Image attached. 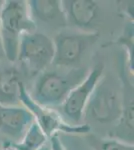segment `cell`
<instances>
[{
    "label": "cell",
    "mask_w": 134,
    "mask_h": 150,
    "mask_svg": "<svg viewBox=\"0 0 134 150\" xmlns=\"http://www.w3.org/2000/svg\"><path fill=\"white\" fill-rule=\"evenodd\" d=\"M103 72L104 66L102 64H97L92 69H89L84 80L68 94L64 102L56 109L67 123L72 125H80L84 123L85 107L95 86L103 75Z\"/></svg>",
    "instance_id": "52a82bcc"
},
{
    "label": "cell",
    "mask_w": 134,
    "mask_h": 150,
    "mask_svg": "<svg viewBox=\"0 0 134 150\" xmlns=\"http://www.w3.org/2000/svg\"><path fill=\"white\" fill-rule=\"evenodd\" d=\"M88 140L94 150H134L132 143L122 141L116 138L111 139H95L94 137L89 136Z\"/></svg>",
    "instance_id": "4fadbf2b"
},
{
    "label": "cell",
    "mask_w": 134,
    "mask_h": 150,
    "mask_svg": "<svg viewBox=\"0 0 134 150\" xmlns=\"http://www.w3.org/2000/svg\"><path fill=\"white\" fill-rule=\"evenodd\" d=\"M19 101L21 105L24 106L32 114L34 121L37 123L38 126L42 129V131L48 138L59 133L85 135L88 134L91 130L90 125L87 123L80 125L69 124L63 119L56 109H51L37 104L31 98L25 84H23L20 89Z\"/></svg>",
    "instance_id": "8992f818"
},
{
    "label": "cell",
    "mask_w": 134,
    "mask_h": 150,
    "mask_svg": "<svg viewBox=\"0 0 134 150\" xmlns=\"http://www.w3.org/2000/svg\"><path fill=\"white\" fill-rule=\"evenodd\" d=\"M49 138L35 121L29 126L25 134L16 143H11L16 150H42L48 145Z\"/></svg>",
    "instance_id": "7c38bea8"
},
{
    "label": "cell",
    "mask_w": 134,
    "mask_h": 150,
    "mask_svg": "<svg viewBox=\"0 0 134 150\" xmlns=\"http://www.w3.org/2000/svg\"><path fill=\"white\" fill-rule=\"evenodd\" d=\"M32 114L22 105L7 106L0 103V134L10 143H16L32 124Z\"/></svg>",
    "instance_id": "9c48e42d"
},
{
    "label": "cell",
    "mask_w": 134,
    "mask_h": 150,
    "mask_svg": "<svg viewBox=\"0 0 134 150\" xmlns=\"http://www.w3.org/2000/svg\"><path fill=\"white\" fill-rule=\"evenodd\" d=\"M55 67V66H54ZM89 68L46 69L35 78L31 98L44 107L57 109L73 89L85 79Z\"/></svg>",
    "instance_id": "6da1fadb"
},
{
    "label": "cell",
    "mask_w": 134,
    "mask_h": 150,
    "mask_svg": "<svg viewBox=\"0 0 134 150\" xmlns=\"http://www.w3.org/2000/svg\"><path fill=\"white\" fill-rule=\"evenodd\" d=\"M58 137L64 150H94L88 140L83 137V135L59 133Z\"/></svg>",
    "instance_id": "5bb4252c"
},
{
    "label": "cell",
    "mask_w": 134,
    "mask_h": 150,
    "mask_svg": "<svg viewBox=\"0 0 134 150\" xmlns=\"http://www.w3.org/2000/svg\"><path fill=\"white\" fill-rule=\"evenodd\" d=\"M37 25L29 12L27 1L6 0L0 5V38L4 57L15 63L19 41L24 33L36 31Z\"/></svg>",
    "instance_id": "7a4b0ae2"
},
{
    "label": "cell",
    "mask_w": 134,
    "mask_h": 150,
    "mask_svg": "<svg viewBox=\"0 0 134 150\" xmlns=\"http://www.w3.org/2000/svg\"><path fill=\"white\" fill-rule=\"evenodd\" d=\"M23 76L16 66L0 68V103L7 106L21 105L19 101Z\"/></svg>",
    "instance_id": "8fae6325"
},
{
    "label": "cell",
    "mask_w": 134,
    "mask_h": 150,
    "mask_svg": "<svg viewBox=\"0 0 134 150\" xmlns=\"http://www.w3.org/2000/svg\"><path fill=\"white\" fill-rule=\"evenodd\" d=\"M124 107V98L113 78L102 75L85 107V120L101 125L116 124Z\"/></svg>",
    "instance_id": "3957f363"
},
{
    "label": "cell",
    "mask_w": 134,
    "mask_h": 150,
    "mask_svg": "<svg viewBox=\"0 0 134 150\" xmlns=\"http://www.w3.org/2000/svg\"><path fill=\"white\" fill-rule=\"evenodd\" d=\"M66 26L79 31L92 32L100 15V7L94 0H63L61 1Z\"/></svg>",
    "instance_id": "ba28073f"
},
{
    "label": "cell",
    "mask_w": 134,
    "mask_h": 150,
    "mask_svg": "<svg viewBox=\"0 0 134 150\" xmlns=\"http://www.w3.org/2000/svg\"><path fill=\"white\" fill-rule=\"evenodd\" d=\"M42 150H49V142H48V145H47V146H46L45 148H44V149H42Z\"/></svg>",
    "instance_id": "d6986e66"
},
{
    "label": "cell",
    "mask_w": 134,
    "mask_h": 150,
    "mask_svg": "<svg viewBox=\"0 0 134 150\" xmlns=\"http://www.w3.org/2000/svg\"><path fill=\"white\" fill-rule=\"evenodd\" d=\"M27 5L36 25L40 22L55 29L66 27L62 3L59 0H30Z\"/></svg>",
    "instance_id": "30bf717a"
},
{
    "label": "cell",
    "mask_w": 134,
    "mask_h": 150,
    "mask_svg": "<svg viewBox=\"0 0 134 150\" xmlns=\"http://www.w3.org/2000/svg\"><path fill=\"white\" fill-rule=\"evenodd\" d=\"M98 31L84 32L79 30H62L53 40L54 57L52 65L60 68L81 67L84 55L98 40Z\"/></svg>",
    "instance_id": "5b68a950"
},
{
    "label": "cell",
    "mask_w": 134,
    "mask_h": 150,
    "mask_svg": "<svg viewBox=\"0 0 134 150\" xmlns=\"http://www.w3.org/2000/svg\"><path fill=\"white\" fill-rule=\"evenodd\" d=\"M4 53H3V49H2V43H1V38H0V62H1L2 59H4Z\"/></svg>",
    "instance_id": "e0dca14e"
},
{
    "label": "cell",
    "mask_w": 134,
    "mask_h": 150,
    "mask_svg": "<svg viewBox=\"0 0 134 150\" xmlns=\"http://www.w3.org/2000/svg\"><path fill=\"white\" fill-rule=\"evenodd\" d=\"M49 150H64L59 140L58 134H55L49 138Z\"/></svg>",
    "instance_id": "9a60e30c"
},
{
    "label": "cell",
    "mask_w": 134,
    "mask_h": 150,
    "mask_svg": "<svg viewBox=\"0 0 134 150\" xmlns=\"http://www.w3.org/2000/svg\"><path fill=\"white\" fill-rule=\"evenodd\" d=\"M7 143H9L8 141H6V139L4 138L3 136H2L1 134H0V150H2L4 148V146L7 144Z\"/></svg>",
    "instance_id": "2e32d148"
},
{
    "label": "cell",
    "mask_w": 134,
    "mask_h": 150,
    "mask_svg": "<svg viewBox=\"0 0 134 150\" xmlns=\"http://www.w3.org/2000/svg\"><path fill=\"white\" fill-rule=\"evenodd\" d=\"M54 57L53 40L42 32L24 33L19 41L16 61L20 72L28 78H36L52 65Z\"/></svg>",
    "instance_id": "277c9868"
},
{
    "label": "cell",
    "mask_w": 134,
    "mask_h": 150,
    "mask_svg": "<svg viewBox=\"0 0 134 150\" xmlns=\"http://www.w3.org/2000/svg\"><path fill=\"white\" fill-rule=\"evenodd\" d=\"M2 150H16L15 148H14L13 146L11 145V143H7L5 146H4V148Z\"/></svg>",
    "instance_id": "ac0fdd59"
}]
</instances>
